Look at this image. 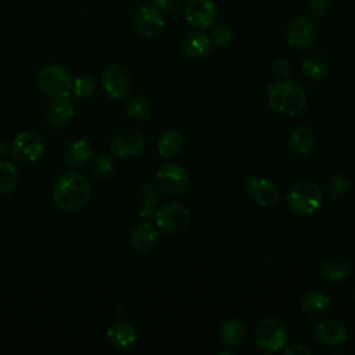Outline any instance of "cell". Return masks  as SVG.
Here are the masks:
<instances>
[{
    "label": "cell",
    "instance_id": "cell-1",
    "mask_svg": "<svg viewBox=\"0 0 355 355\" xmlns=\"http://www.w3.org/2000/svg\"><path fill=\"white\" fill-rule=\"evenodd\" d=\"M92 196V189L87 179L75 172L62 173L53 187V201L61 211L72 212L83 208Z\"/></svg>",
    "mask_w": 355,
    "mask_h": 355
},
{
    "label": "cell",
    "instance_id": "cell-2",
    "mask_svg": "<svg viewBox=\"0 0 355 355\" xmlns=\"http://www.w3.org/2000/svg\"><path fill=\"white\" fill-rule=\"evenodd\" d=\"M269 107L284 116L300 114L306 105V94L301 86L290 79H277L268 87Z\"/></svg>",
    "mask_w": 355,
    "mask_h": 355
},
{
    "label": "cell",
    "instance_id": "cell-3",
    "mask_svg": "<svg viewBox=\"0 0 355 355\" xmlns=\"http://www.w3.org/2000/svg\"><path fill=\"white\" fill-rule=\"evenodd\" d=\"M286 201L295 214L302 216L312 215L322 207L323 191L313 180L301 179L290 186Z\"/></svg>",
    "mask_w": 355,
    "mask_h": 355
},
{
    "label": "cell",
    "instance_id": "cell-4",
    "mask_svg": "<svg viewBox=\"0 0 355 355\" xmlns=\"http://www.w3.org/2000/svg\"><path fill=\"white\" fill-rule=\"evenodd\" d=\"M37 87L50 98H62L72 94V76L67 68L58 64L42 67L36 73Z\"/></svg>",
    "mask_w": 355,
    "mask_h": 355
},
{
    "label": "cell",
    "instance_id": "cell-5",
    "mask_svg": "<svg viewBox=\"0 0 355 355\" xmlns=\"http://www.w3.org/2000/svg\"><path fill=\"white\" fill-rule=\"evenodd\" d=\"M44 151V140L36 130H21L10 146L11 158L19 165L36 162Z\"/></svg>",
    "mask_w": 355,
    "mask_h": 355
},
{
    "label": "cell",
    "instance_id": "cell-6",
    "mask_svg": "<svg viewBox=\"0 0 355 355\" xmlns=\"http://www.w3.org/2000/svg\"><path fill=\"white\" fill-rule=\"evenodd\" d=\"M287 326L277 318L262 319L254 330V340L258 348L265 352L280 351L287 344Z\"/></svg>",
    "mask_w": 355,
    "mask_h": 355
},
{
    "label": "cell",
    "instance_id": "cell-7",
    "mask_svg": "<svg viewBox=\"0 0 355 355\" xmlns=\"http://www.w3.org/2000/svg\"><path fill=\"white\" fill-rule=\"evenodd\" d=\"M155 180L162 193L178 197L187 191L190 186V176L187 171L176 162H165L158 166Z\"/></svg>",
    "mask_w": 355,
    "mask_h": 355
},
{
    "label": "cell",
    "instance_id": "cell-8",
    "mask_svg": "<svg viewBox=\"0 0 355 355\" xmlns=\"http://www.w3.org/2000/svg\"><path fill=\"white\" fill-rule=\"evenodd\" d=\"M157 227L166 234H178L183 232L190 223V211L186 205L178 201L164 204L155 212Z\"/></svg>",
    "mask_w": 355,
    "mask_h": 355
},
{
    "label": "cell",
    "instance_id": "cell-9",
    "mask_svg": "<svg viewBox=\"0 0 355 355\" xmlns=\"http://www.w3.org/2000/svg\"><path fill=\"white\" fill-rule=\"evenodd\" d=\"M101 85L110 98L119 100L128 96L132 90L133 78L126 67L121 64H111L103 72Z\"/></svg>",
    "mask_w": 355,
    "mask_h": 355
},
{
    "label": "cell",
    "instance_id": "cell-10",
    "mask_svg": "<svg viewBox=\"0 0 355 355\" xmlns=\"http://www.w3.org/2000/svg\"><path fill=\"white\" fill-rule=\"evenodd\" d=\"M165 21L162 17V11L151 4L140 6L132 18V26L135 32L144 39L155 37L164 29Z\"/></svg>",
    "mask_w": 355,
    "mask_h": 355
},
{
    "label": "cell",
    "instance_id": "cell-11",
    "mask_svg": "<svg viewBox=\"0 0 355 355\" xmlns=\"http://www.w3.org/2000/svg\"><path fill=\"white\" fill-rule=\"evenodd\" d=\"M243 182L252 200L261 207H272L280 198V189L277 184L265 176L247 175Z\"/></svg>",
    "mask_w": 355,
    "mask_h": 355
},
{
    "label": "cell",
    "instance_id": "cell-12",
    "mask_svg": "<svg viewBox=\"0 0 355 355\" xmlns=\"http://www.w3.org/2000/svg\"><path fill=\"white\" fill-rule=\"evenodd\" d=\"M146 147V140L135 129H123L118 132L110 141V151L119 158L129 159L140 155Z\"/></svg>",
    "mask_w": 355,
    "mask_h": 355
},
{
    "label": "cell",
    "instance_id": "cell-13",
    "mask_svg": "<svg viewBox=\"0 0 355 355\" xmlns=\"http://www.w3.org/2000/svg\"><path fill=\"white\" fill-rule=\"evenodd\" d=\"M184 18L196 29L209 28L216 18V6L214 0H187L184 4Z\"/></svg>",
    "mask_w": 355,
    "mask_h": 355
},
{
    "label": "cell",
    "instance_id": "cell-14",
    "mask_svg": "<svg viewBox=\"0 0 355 355\" xmlns=\"http://www.w3.org/2000/svg\"><path fill=\"white\" fill-rule=\"evenodd\" d=\"M315 337L323 345L329 348H337L347 343L348 333L341 322L331 318H324L318 322L315 327Z\"/></svg>",
    "mask_w": 355,
    "mask_h": 355
},
{
    "label": "cell",
    "instance_id": "cell-15",
    "mask_svg": "<svg viewBox=\"0 0 355 355\" xmlns=\"http://www.w3.org/2000/svg\"><path fill=\"white\" fill-rule=\"evenodd\" d=\"M315 37H316V26L309 18H305V17H300L294 19L288 25L286 32L287 43L297 50L306 49L309 44H312Z\"/></svg>",
    "mask_w": 355,
    "mask_h": 355
},
{
    "label": "cell",
    "instance_id": "cell-16",
    "mask_svg": "<svg viewBox=\"0 0 355 355\" xmlns=\"http://www.w3.org/2000/svg\"><path fill=\"white\" fill-rule=\"evenodd\" d=\"M107 340L116 351H128L135 345L137 334L129 322L116 320L107 329Z\"/></svg>",
    "mask_w": 355,
    "mask_h": 355
},
{
    "label": "cell",
    "instance_id": "cell-17",
    "mask_svg": "<svg viewBox=\"0 0 355 355\" xmlns=\"http://www.w3.org/2000/svg\"><path fill=\"white\" fill-rule=\"evenodd\" d=\"M180 49L183 55H186L187 58L200 60L211 53L212 39L201 31H191L183 37Z\"/></svg>",
    "mask_w": 355,
    "mask_h": 355
},
{
    "label": "cell",
    "instance_id": "cell-18",
    "mask_svg": "<svg viewBox=\"0 0 355 355\" xmlns=\"http://www.w3.org/2000/svg\"><path fill=\"white\" fill-rule=\"evenodd\" d=\"M73 104L69 97L51 98L44 114L46 123L53 129H61L73 118Z\"/></svg>",
    "mask_w": 355,
    "mask_h": 355
},
{
    "label": "cell",
    "instance_id": "cell-19",
    "mask_svg": "<svg viewBox=\"0 0 355 355\" xmlns=\"http://www.w3.org/2000/svg\"><path fill=\"white\" fill-rule=\"evenodd\" d=\"M157 240H158V232L155 226L148 220H143L139 225H136L130 232V237H129L130 247L133 248V251L140 254L150 251L157 243Z\"/></svg>",
    "mask_w": 355,
    "mask_h": 355
},
{
    "label": "cell",
    "instance_id": "cell-20",
    "mask_svg": "<svg viewBox=\"0 0 355 355\" xmlns=\"http://www.w3.org/2000/svg\"><path fill=\"white\" fill-rule=\"evenodd\" d=\"M329 57L322 49H312L302 60V72L311 80H320L329 71Z\"/></svg>",
    "mask_w": 355,
    "mask_h": 355
},
{
    "label": "cell",
    "instance_id": "cell-21",
    "mask_svg": "<svg viewBox=\"0 0 355 355\" xmlns=\"http://www.w3.org/2000/svg\"><path fill=\"white\" fill-rule=\"evenodd\" d=\"M288 148L297 155H306L315 146V133L311 128L300 125L294 128L287 137Z\"/></svg>",
    "mask_w": 355,
    "mask_h": 355
},
{
    "label": "cell",
    "instance_id": "cell-22",
    "mask_svg": "<svg viewBox=\"0 0 355 355\" xmlns=\"http://www.w3.org/2000/svg\"><path fill=\"white\" fill-rule=\"evenodd\" d=\"M330 305L329 295L322 290H309L301 302L302 313L309 319H318L327 311Z\"/></svg>",
    "mask_w": 355,
    "mask_h": 355
},
{
    "label": "cell",
    "instance_id": "cell-23",
    "mask_svg": "<svg viewBox=\"0 0 355 355\" xmlns=\"http://www.w3.org/2000/svg\"><path fill=\"white\" fill-rule=\"evenodd\" d=\"M351 272V262L344 257H331L320 265V275L327 283H338Z\"/></svg>",
    "mask_w": 355,
    "mask_h": 355
},
{
    "label": "cell",
    "instance_id": "cell-24",
    "mask_svg": "<svg viewBox=\"0 0 355 355\" xmlns=\"http://www.w3.org/2000/svg\"><path fill=\"white\" fill-rule=\"evenodd\" d=\"M93 158V150L85 139L71 141L65 150V162L71 168H83Z\"/></svg>",
    "mask_w": 355,
    "mask_h": 355
},
{
    "label": "cell",
    "instance_id": "cell-25",
    "mask_svg": "<svg viewBox=\"0 0 355 355\" xmlns=\"http://www.w3.org/2000/svg\"><path fill=\"white\" fill-rule=\"evenodd\" d=\"M184 148V137L179 130L175 129H169L165 130L157 143V150L158 154L168 159V158H173L178 157Z\"/></svg>",
    "mask_w": 355,
    "mask_h": 355
},
{
    "label": "cell",
    "instance_id": "cell-26",
    "mask_svg": "<svg viewBox=\"0 0 355 355\" xmlns=\"http://www.w3.org/2000/svg\"><path fill=\"white\" fill-rule=\"evenodd\" d=\"M139 204V218L148 220L154 215L155 205L158 204V190L151 183H141L136 191Z\"/></svg>",
    "mask_w": 355,
    "mask_h": 355
},
{
    "label": "cell",
    "instance_id": "cell-27",
    "mask_svg": "<svg viewBox=\"0 0 355 355\" xmlns=\"http://www.w3.org/2000/svg\"><path fill=\"white\" fill-rule=\"evenodd\" d=\"M247 336V329L240 319H226L220 326V338L230 348H239Z\"/></svg>",
    "mask_w": 355,
    "mask_h": 355
},
{
    "label": "cell",
    "instance_id": "cell-28",
    "mask_svg": "<svg viewBox=\"0 0 355 355\" xmlns=\"http://www.w3.org/2000/svg\"><path fill=\"white\" fill-rule=\"evenodd\" d=\"M125 112L136 121H147L151 115V104L143 96H133L125 103Z\"/></svg>",
    "mask_w": 355,
    "mask_h": 355
},
{
    "label": "cell",
    "instance_id": "cell-29",
    "mask_svg": "<svg viewBox=\"0 0 355 355\" xmlns=\"http://www.w3.org/2000/svg\"><path fill=\"white\" fill-rule=\"evenodd\" d=\"M326 194L331 200H340L349 193L351 183L344 173H333L326 182Z\"/></svg>",
    "mask_w": 355,
    "mask_h": 355
},
{
    "label": "cell",
    "instance_id": "cell-30",
    "mask_svg": "<svg viewBox=\"0 0 355 355\" xmlns=\"http://www.w3.org/2000/svg\"><path fill=\"white\" fill-rule=\"evenodd\" d=\"M18 183V172L8 161H0V196L11 194Z\"/></svg>",
    "mask_w": 355,
    "mask_h": 355
},
{
    "label": "cell",
    "instance_id": "cell-31",
    "mask_svg": "<svg viewBox=\"0 0 355 355\" xmlns=\"http://www.w3.org/2000/svg\"><path fill=\"white\" fill-rule=\"evenodd\" d=\"M92 169L98 180H107L115 172V159L108 154H101L94 159Z\"/></svg>",
    "mask_w": 355,
    "mask_h": 355
},
{
    "label": "cell",
    "instance_id": "cell-32",
    "mask_svg": "<svg viewBox=\"0 0 355 355\" xmlns=\"http://www.w3.org/2000/svg\"><path fill=\"white\" fill-rule=\"evenodd\" d=\"M96 92V82L89 75H80L72 80V94L76 98L85 100L93 96Z\"/></svg>",
    "mask_w": 355,
    "mask_h": 355
},
{
    "label": "cell",
    "instance_id": "cell-33",
    "mask_svg": "<svg viewBox=\"0 0 355 355\" xmlns=\"http://www.w3.org/2000/svg\"><path fill=\"white\" fill-rule=\"evenodd\" d=\"M233 31L227 25H216L212 29V43H215L219 47H227L233 42Z\"/></svg>",
    "mask_w": 355,
    "mask_h": 355
},
{
    "label": "cell",
    "instance_id": "cell-34",
    "mask_svg": "<svg viewBox=\"0 0 355 355\" xmlns=\"http://www.w3.org/2000/svg\"><path fill=\"white\" fill-rule=\"evenodd\" d=\"M272 72L277 79H287L291 73V64L286 58H277L272 64Z\"/></svg>",
    "mask_w": 355,
    "mask_h": 355
},
{
    "label": "cell",
    "instance_id": "cell-35",
    "mask_svg": "<svg viewBox=\"0 0 355 355\" xmlns=\"http://www.w3.org/2000/svg\"><path fill=\"white\" fill-rule=\"evenodd\" d=\"M331 8V0H309V10L313 15L323 17Z\"/></svg>",
    "mask_w": 355,
    "mask_h": 355
},
{
    "label": "cell",
    "instance_id": "cell-36",
    "mask_svg": "<svg viewBox=\"0 0 355 355\" xmlns=\"http://www.w3.org/2000/svg\"><path fill=\"white\" fill-rule=\"evenodd\" d=\"M151 3L158 7L162 12H172L178 10L180 0H151Z\"/></svg>",
    "mask_w": 355,
    "mask_h": 355
},
{
    "label": "cell",
    "instance_id": "cell-37",
    "mask_svg": "<svg viewBox=\"0 0 355 355\" xmlns=\"http://www.w3.org/2000/svg\"><path fill=\"white\" fill-rule=\"evenodd\" d=\"M282 351H283V354H287V355H290V354H294V355H297V354H300V355H311V351L308 348H305L304 345H301V344H295V345H290V347H283Z\"/></svg>",
    "mask_w": 355,
    "mask_h": 355
},
{
    "label": "cell",
    "instance_id": "cell-38",
    "mask_svg": "<svg viewBox=\"0 0 355 355\" xmlns=\"http://www.w3.org/2000/svg\"><path fill=\"white\" fill-rule=\"evenodd\" d=\"M7 148H8V143L4 139H0V157L6 154Z\"/></svg>",
    "mask_w": 355,
    "mask_h": 355
}]
</instances>
